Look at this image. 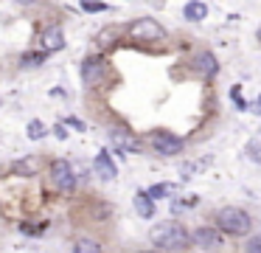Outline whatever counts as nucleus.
I'll return each mask as SVG.
<instances>
[{"instance_id":"ddd939ff","label":"nucleus","mask_w":261,"mask_h":253,"mask_svg":"<svg viewBox=\"0 0 261 253\" xmlns=\"http://www.w3.org/2000/svg\"><path fill=\"white\" fill-rule=\"evenodd\" d=\"M37 169H40V160L37 157H20V160L12 163V172L20 174V177H31V174H37Z\"/></svg>"},{"instance_id":"aec40b11","label":"nucleus","mask_w":261,"mask_h":253,"mask_svg":"<svg viewBox=\"0 0 261 253\" xmlns=\"http://www.w3.org/2000/svg\"><path fill=\"white\" fill-rule=\"evenodd\" d=\"M247 250H255V253L261 250V236H255V239L250 242V245H247Z\"/></svg>"},{"instance_id":"6ab92c4d","label":"nucleus","mask_w":261,"mask_h":253,"mask_svg":"<svg viewBox=\"0 0 261 253\" xmlns=\"http://www.w3.org/2000/svg\"><path fill=\"white\" fill-rule=\"evenodd\" d=\"M82 9H85V11H107L110 6L98 3V0H82Z\"/></svg>"},{"instance_id":"dca6fc26","label":"nucleus","mask_w":261,"mask_h":253,"mask_svg":"<svg viewBox=\"0 0 261 253\" xmlns=\"http://www.w3.org/2000/svg\"><path fill=\"white\" fill-rule=\"evenodd\" d=\"M73 250H79V253H98V250H101V245H98V242H90V239H79L73 245Z\"/></svg>"},{"instance_id":"f03ea898","label":"nucleus","mask_w":261,"mask_h":253,"mask_svg":"<svg viewBox=\"0 0 261 253\" xmlns=\"http://www.w3.org/2000/svg\"><path fill=\"white\" fill-rule=\"evenodd\" d=\"M214 219H216V228H219L222 234H230V236H244L253 228V217L239 205L219 208V211L214 214Z\"/></svg>"},{"instance_id":"a211bd4d","label":"nucleus","mask_w":261,"mask_h":253,"mask_svg":"<svg viewBox=\"0 0 261 253\" xmlns=\"http://www.w3.org/2000/svg\"><path fill=\"white\" fill-rule=\"evenodd\" d=\"M174 189H177V186H171V183H158V186H152V189H149V194H152L154 200H158V197L174 194Z\"/></svg>"},{"instance_id":"5701e85b","label":"nucleus","mask_w":261,"mask_h":253,"mask_svg":"<svg viewBox=\"0 0 261 253\" xmlns=\"http://www.w3.org/2000/svg\"><path fill=\"white\" fill-rule=\"evenodd\" d=\"M20 3H34V0H20Z\"/></svg>"},{"instance_id":"f3484780","label":"nucleus","mask_w":261,"mask_h":253,"mask_svg":"<svg viewBox=\"0 0 261 253\" xmlns=\"http://www.w3.org/2000/svg\"><path fill=\"white\" fill-rule=\"evenodd\" d=\"M25 132H29V138H31V141H37V138H45L48 129H45V124H42V121H31Z\"/></svg>"},{"instance_id":"4be33fe9","label":"nucleus","mask_w":261,"mask_h":253,"mask_svg":"<svg viewBox=\"0 0 261 253\" xmlns=\"http://www.w3.org/2000/svg\"><path fill=\"white\" fill-rule=\"evenodd\" d=\"M255 37H258V42H261V26H258V31H255Z\"/></svg>"},{"instance_id":"20e7f679","label":"nucleus","mask_w":261,"mask_h":253,"mask_svg":"<svg viewBox=\"0 0 261 253\" xmlns=\"http://www.w3.org/2000/svg\"><path fill=\"white\" fill-rule=\"evenodd\" d=\"M149 146L160 155H180L182 152V138L171 135L169 129H152L149 132Z\"/></svg>"},{"instance_id":"412c9836","label":"nucleus","mask_w":261,"mask_h":253,"mask_svg":"<svg viewBox=\"0 0 261 253\" xmlns=\"http://www.w3.org/2000/svg\"><path fill=\"white\" fill-rule=\"evenodd\" d=\"M68 124H70L73 129H87V127H85V121H79V118H68Z\"/></svg>"},{"instance_id":"9b49d317","label":"nucleus","mask_w":261,"mask_h":253,"mask_svg":"<svg viewBox=\"0 0 261 253\" xmlns=\"http://www.w3.org/2000/svg\"><path fill=\"white\" fill-rule=\"evenodd\" d=\"M93 169H96V174L101 180H115V174H118V169H115L113 157H110L107 152H98L96 160H93Z\"/></svg>"},{"instance_id":"39448f33","label":"nucleus","mask_w":261,"mask_h":253,"mask_svg":"<svg viewBox=\"0 0 261 253\" xmlns=\"http://www.w3.org/2000/svg\"><path fill=\"white\" fill-rule=\"evenodd\" d=\"M82 82H85V87H98V84L107 79V62L98 59V56H90V59L82 62Z\"/></svg>"},{"instance_id":"7ed1b4c3","label":"nucleus","mask_w":261,"mask_h":253,"mask_svg":"<svg viewBox=\"0 0 261 253\" xmlns=\"http://www.w3.org/2000/svg\"><path fill=\"white\" fill-rule=\"evenodd\" d=\"M126 34H129L135 42H160V39L166 37V28L160 26L158 20H152V17H141V20L129 22Z\"/></svg>"},{"instance_id":"f8f14e48","label":"nucleus","mask_w":261,"mask_h":253,"mask_svg":"<svg viewBox=\"0 0 261 253\" xmlns=\"http://www.w3.org/2000/svg\"><path fill=\"white\" fill-rule=\"evenodd\" d=\"M132 202H135V211L141 214V217H146V219L154 217V197L149 194V191H138Z\"/></svg>"},{"instance_id":"423d86ee","label":"nucleus","mask_w":261,"mask_h":253,"mask_svg":"<svg viewBox=\"0 0 261 253\" xmlns=\"http://www.w3.org/2000/svg\"><path fill=\"white\" fill-rule=\"evenodd\" d=\"M51 180L59 191H65V194H70V191L76 189V174H73V169H70L68 160H54L51 163Z\"/></svg>"},{"instance_id":"4468645a","label":"nucleus","mask_w":261,"mask_h":253,"mask_svg":"<svg viewBox=\"0 0 261 253\" xmlns=\"http://www.w3.org/2000/svg\"><path fill=\"white\" fill-rule=\"evenodd\" d=\"M186 20H191V22H199V20H205L208 17V6L205 3H199V0H191V3L186 6Z\"/></svg>"},{"instance_id":"2eb2a0df","label":"nucleus","mask_w":261,"mask_h":253,"mask_svg":"<svg viewBox=\"0 0 261 253\" xmlns=\"http://www.w3.org/2000/svg\"><path fill=\"white\" fill-rule=\"evenodd\" d=\"M45 54L48 51H29V54H23V59H20V65L23 67H40L42 62H45Z\"/></svg>"},{"instance_id":"1a4fd4ad","label":"nucleus","mask_w":261,"mask_h":253,"mask_svg":"<svg viewBox=\"0 0 261 253\" xmlns=\"http://www.w3.org/2000/svg\"><path fill=\"white\" fill-rule=\"evenodd\" d=\"M40 48L42 51H59V48H65V34H62V28L59 26H48L45 31H42V37H40Z\"/></svg>"},{"instance_id":"9d476101","label":"nucleus","mask_w":261,"mask_h":253,"mask_svg":"<svg viewBox=\"0 0 261 253\" xmlns=\"http://www.w3.org/2000/svg\"><path fill=\"white\" fill-rule=\"evenodd\" d=\"M194 71L202 79H214L216 71H219V62H216V56L211 54V51H205V54H199L197 59H194Z\"/></svg>"},{"instance_id":"f257e3e1","label":"nucleus","mask_w":261,"mask_h":253,"mask_svg":"<svg viewBox=\"0 0 261 253\" xmlns=\"http://www.w3.org/2000/svg\"><path fill=\"white\" fill-rule=\"evenodd\" d=\"M191 242V234L180 222H160L149 231V245L158 250H182Z\"/></svg>"},{"instance_id":"0eeeda50","label":"nucleus","mask_w":261,"mask_h":253,"mask_svg":"<svg viewBox=\"0 0 261 253\" xmlns=\"http://www.w3.org/2000/svg\"><path fill=\"white\" fill-rule=\"evenodd\" d=\"M110 141H113V146L121 152H143L141 138L126 127H110Z\"/></svg>"},{"instance_id":"b1692460","label":"nucleus","mask_w":261,"mask_h":253,"mask_svg":"<svg viewBox=\"0 0 261 253\" xmlns=\"http://www.w3.org/2000/svg\"><path fill=\"white\" fill-rule=\"evenodd\" d=\"M258 110H261V96H258Z\"/></svg>"},{"instance_id":"6e6552de","label":"nucleus","mask_w":261,"mask_h":253,"mask_svg":"<svg viewBox=\"0 0 261 253\" xmlns=\"http://www.w3.org/2000/svg\"><path fill=\"white\" fill-rule=\"evenodd\" d=\"M191 242L197 247H202V250H214V247L222 245V231L211 228V225H202V228H197L191 234Z\"/></svg>"}]
</instances>
